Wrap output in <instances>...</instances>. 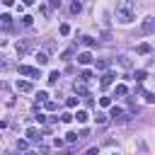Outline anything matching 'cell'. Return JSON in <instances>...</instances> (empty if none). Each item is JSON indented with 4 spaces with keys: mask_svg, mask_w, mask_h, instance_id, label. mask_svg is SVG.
<instances>
[{
    "mask_svg": "<svg viewBox=\"0 0 155 155\" xmlns=\"http://www.w3.org/2000/svg\"><path fill=\"white\" fill-rule=\"evenodd\" d=\"M114 12H116V19H119L121 24L133 22V17H136V0H119Z\"/></svg>",
    "mask_w": 155,
    "mask_h": 155,
    "instance_id": "1",
    "label": "cell"
},
{
    "mask_svg": "<svg viewBox=\"0 0 155 155\" xmlns=\"http://www.w3.org/2000/svg\"><path fill=\"white\" fill-rule=\"evenodd\" d=\"M31 48H34V39H22V41H17V53H19V56L29 53Z\"/></svg>",
    "mask_w": 155,
    "mask_h": 155,
    "instance_id": "2",
    "label": "cell"
},
{
    "mask_svg": "<svg viewBox=\"0 0 155 155\" xmlns=\"http://www.w3.org/2000/svg\"><path fill=\"white\" fill-rule=\"evenodd\" d=\"M153 31H155V17L143 19V24H140V34H153Z\"/></svg>",
    "mask_w": 155,
    "mask_h": 155,
    "instance_id": "3",
    "label": "cell"
},
{
    "mask_svg": "<svg viewBox=\"0 0 155 155\" xmlns=\"http://www.w3.org/2000/svg\"><path fill=\"white\" fill-rule=\"evenodd\" d=\"M109 116H111L114 121H119V124H124V121L128 119V116L124 114V109H119V107H111V111H109Z\"/></svg>",
    "mask_w": 155,
    "mask_h": 155,
    "instance_id": "4",
    "label": "cell"
},
{
    "mask_svg": "<svg viewBox=\"0 0 155 155\" xmlns=\"http://www.w3.org/2000/svg\"><path fill=\"white\" fill-rule=\"evenodd\" d=\"M19 73L27 75V78H41V73L36 68H31V65H19Z\"/></svg>",
    "mask_w": 155,
    "mask_h": 155,
    "instance_id": "5",
    "label": "cell"
},
{
    "mask_svg": "<svg viewBox=\"0 0 155 155\" xmlns=\"http://www.w3.org/2000/svg\"><path fill=\"white\" fill-rule=\"evenodd\" d=\"M17 90L19 92H31V82L29 80H17Z\"/></svg>",
    "mask_w": 155,
    "mask_h": 155,
    "instance_id": "6",
    "label": "cell"
},
{
    "mask_svg": "<svg viewBox=\"0 0 155 155\" xmlns=\"http://www.w3.org/2000/svg\"><path fill=\"white\" fill-rule=\"evenodd\" d=\"M90 61H92V53H90V51H85V53L78 56V63H80V65H87Z\"/></svg>",
    "mask_w": 155,
    "mask_h": 155,
    "instance_id": "7",
    "label": "cell"
},
{
    "mask_svg": "<svg viewBox=\"0 0 155 155\" xmlns=\"http://www.w3.org/2000/svg\"><path fill=\"white\" fill-rule=\"evenodd\" d=\"M111 82H114V75H111V73H104V75H102V80H99V85H102V87H109Z\"/></svg>",
    "mask_w": 155,
    "mask_h": 155,
    "instance_id": "8",
    "label": "cell"
},
{
    "mask_svg": "<svg viewBox=\"0 0 155 155\" xmlns=\"http://www.w3.org/2000/svg\"><path fill=\"white\" fill-rule=\"evenodd\" d=\"M80 10H82V5H80V2H78V0H73V2H70V5H68V12H70V15H78V12H80Z\"/></svg>",
    "mask_w": 155,
    "mask_h": 155,
    "instance_id": "9",
    "label": "cell"
},
{
    "mask_svg": "<svg viewBox=\"0 0 155 155\" xmlns=\"http://www.w3.org/2000/svg\"><path fill=\"white\" fill-rule=\"evenodd\" d=\"M75 92H78V94H82V97H87V87H85V80L75 82Z\"/></svg>",
    "mask_w": 155,
    "mask_h": 155,
    "instance_id": "10",
    "label": "cell"
},
{
    "mask_svg": "<svg viewBox=\"0 0 155 155\" xmlns=\"http://www.w3.org/2000/svg\"><path fill=\"white\" fill-rule=\"evenodd\" d=\"M27 138H29L31 143H36V140H41V136H39V131H36V128H29V131H27Z\"/></svg>",
    "mask_w": 155,
    "mask_h": 155,
    "instance_id": "11",
    "label": "cell"
},
{
    "mask_svg": "<svg viewBox=\"0 0 155 155\" xmlns=\"http://www.w3.org/2000/svg\"><path fill=\"white\" fill-rule=\"evenodd\" d=\"M58 80H61V73H58V70H53V73L48 75V85H56Z\"/></svg>",
    "mask_w": 155,
    "mask_h": 155,
    "instance_id": "12",
    "label": "cell"
},
{
    "mask_svg": "<svg viewBox=\"0 0 155 155\" xmlns=\"http://www.w3.org/2000/svg\"><path fill=\"white\" fill-rule=\"evenodd\" d=\"M73 116H75V119H78V124H85V121H87V116H90V114H87V111H78V114H73Z\"/></svg>",
    "mask_w": 155,
    "mask_h": 155,
    "instance_id": "13",
    "label": "cell"
},
{
    "mask_svg": "<svg viewBox=\"0 0 155 155\" xmlns=\"http://www.w3.org/2000/svg\"><path fill=\"white\" fill-rule=\"evenodd\" d=\"M138 53H150L153 48H150V44H138V48H136Z\"/></svg>",
    "mask_w": 155,
    "mask_h": 155,
    "instance_id": "14",
    "label": "cell"
},
{
    "mask_svg": "<svg viewBox=\"0 0 155 155\" xmlns=\"http://www.w3.org/2000/svg\"><path fill=\"white\" fill-rule=\"evenodd\" d=\"M36 63H39V65H46V63H48V56H46V53H36Z\"/></svg>",
    "mask_w": 155,
    "mask_h": 155,
    "instance_id": "15",
    "label": "cell"
},
{
    "mask_svg": "<svg viewBox=\"0 0 155 155\" xmlns=\"http://www.w3.org/2000/svg\"><path fill=\"white\" fill-rule=\"evenodd\" d=\"M116 94H119V97H126V94H128V87H126V85H116Z\"/></svg>",
    "mask_w": 155,
    "mask_h": 155,
    "instance_id": "16",
    "label": "cell"
},
{
    "mask_svg": "<svg viewBox=\"0 0 155 155\" xmlns=\"http://www.w3.org/2000/svg\"><path fill=\"white\" fill-rule=\"evenodd\" d=\"M10 68H12V63L2 58V61H0V73H5V70H10Z\"/></svg>",
    "mask_w": 155,
    "mask_h": 155,
    "instance_id": "17",
    "label": "cell"
},
{
    "mask_svg": "<svg viewBox=\"0 0 155 155\" xmlns=\"http://www.w3.org/2000/svg\"><path fill=\"white\" fill-rule=\"evenodd\" d=\"M107 68H109V61H104V58L97 61V70H107Z\"/></svg>",
    "mask_w": 155,
    "mask_h": 155,
    "instance_id": "18",
    "label": "cell"
},
{
    "mask_svg": "<svg viewBox=\"0 0 155 155\" xmlns=\"http://www.w3.org/2000/svg\"><path fill=\"white\" fill-rule=\"evenodd\" d=\"M80 80H85V82H90V80H92V70H82V75H80Z\"/></svg>",
    "mask_w": 155,
    "mask_h": 155,
    "instance_id": "19",
    "label": "cell"
},
{
    "mask_svg": "<svg viewBox=\"0 0 155 155\" xmlns=\"http://www.w3.org/2000/svg\"><path fill=\"white\" fill-rule=\"evenodd\" d=\"M145 75H148L145 70H136V73H133V78H136L138 82H140V80H145Z\"/></svg>",
    "mask_w": 155,
    "mask_h": 155,
    "instance_id": "20",
    "label": "cell"
},
{
    "mask_svg": "<svg viewBox=\"0 0 155 155\" xmlns=\"http://www.w3.org/2000/svg\"><path fill=\"white\" fill-rule=\"evenodd\" d=\"M0 22H2L5 27H10V22H12V17H10V15H0Z\"/></svg>",
    "mask_w": 155,
    "mask_h": 155,
    "instance_id": "21",
    "label": "cell"
},
{
    "mask_svg": "<svg viewBox=\"0 0 155 155\" xmlns=\"http://www.w3.org/2000/svg\"><path fill=\"white\" fill-rule=\"evenodd\" d=\"M73 119H75V116H73V114H61V121H63V124H70V121H73Z\"/></svg>",
    "mask_w": 155,
    "mask_h": 155,
    "instance_id": "22",
    "label": "cell"
},
{
    "mask_svg": "<svg viewBox=\"0 0 155 155\" xmlns=\"http://www.w3.org/2000/svg\"><path fill=\"white\" fill-rule=\"evenodd\" d=\"M29 148V140H17V150H27Z\"/></svg>",
    "mask_w": 155,
    "mask_h": 155,
    "instance_id": "23",
    "label": "cell"
},
{
    "mask_svg": "<svg viewBox=\"0 0 155 155\" xmlns=\"http://www.w3.org/2000/svg\"><path fill=\"white\" fill-rule=\"evenodd\" d=\"M82 44H85V46H94V39H92V36H82Z\"/></svg>",
    "mask_w": 155,
    "mask_h": 155,
    "instance_id": "24",
    "label": "cell"
},
{
    "mask_svg": "<svg viewBox=\"0 0 155 155\" xmlns=\"http://www.w3.org/2000/svg\"><path fill=\"white\" fill-rule=\"evenodd\" d=\"M46 109H48V111H53V109H58V104H56V102H51V99H46Z\"/></svg>",
    "mask_w": 155,
    "mask_h": 155,
    "instance_id": "25",
    "label": "cell"
},
{
    "mask_svg": "<svg viewBox=\"0 0 155 155\" xmlns=\"http://www.w3.org/2000/svg\"><path fill=\"white\" fill-rule=\"evenodd\" d=\"M61 34L68 36V34H70V27H68V24H61Z\"/></svg>",
    "mask_w": 155,
    "mask_h": 155,
    "instance_id": "26",
    "label": "cell"
},
{
    "mask_svg": "<svg viewBox=\"0 0 155 155\" xmlns=\"http://www.w3.org/2000/svg\"><path fill=\"white\" fill-rule=\"evenodd\" d=\"M119 63H121V65H124V68H128V65H131V61H128V58H126V56H121V58H119Z\"/></svg>",
    "mask_w": 155,
    "mask_h": 155,
    "instance_id": "27",
    "label": "cell"
},
{
    "mask_svg": "<svg viewBox=\"0 0 155 155\" xmlns=\"http://www.w3.org/2000/svg\"><path fill=\"white\" fill-rule=\"evenodd\" d=\"M94 119H97V124H107V114H97Z\"/></svg>",
    "mask_w": 155,
    "mask_h": 155,
    "instance_id": "28",
    "label": "cell"
},
{
    "mask_svg": "<svg viewBox=\"0 0 155 155\" xmlns=\"http://www.w3.org/2000/svg\"><path fill=\"white\" fill-rule=\"evenodd\" d=\"M143 97H145V102H155V92H145Z\"/></svg>",
    "mask_w": 155,
    "mask_h": 155,
    "instance_id": "29",
    "label": "cell"
},
{
    "mask_svg": "<svg viewBox=\"0 0 155 155\" xmlns=\"http://www.w3.org/2000/svg\"><path fill=\"white\" fill-rule=\"evenodd\" d=\"M36 97H39V102H46V99H48V92H39Z\"/></svg>",
    "mask_w": 155,
    "mask_h": 155,
    "instance_id": "30",
    "label": "cell"
},
{
    "mask_svg": "<svg viewBox=\"0 0 155 155\" xmlns=\"http://www.w3.org/2000/svg\"><path fill=\"white\" fill-rule=\"evenodd\" d=\"M65 104H68V107H75V104H78V97H68V102H65Z\"/></svg>",
    "mask_w": 155,
    "mask_h": 155,
    "instance_id": "31",
    "label": "cell"
},
{
    "mask_svg": "<svg viewBox=\"0 0 155 155\" xmlns=\"http://www.w3.org/2000/svg\"><path fill=\"white\" fill-rule=\"evenodd\" d=\"M99 104H102V107H109V104H111V99H109V97H102V99H99Z\"/></svg>",
    "mask_w": 155,
    "mask_h": 155,
    "instance_id": "32",
    "label": "cell"
},
{
    "mask_svg": "<svg viewBox=\"0 0 155 155\" xmlns=\"http://www.w3.org/2000/svg\"><path fill=\"white\" fill-rule=\"evenodd\" d=\"M78 138H80L78 133H68V138H65V140H68V143H73V140H78Z\"/></svg>",
    "mask_w": 155,
    "mask_h": 155,
    "instance_id": "33",
    "label": "cell"
},
{
    "mask_svg": "<svg viewBox=\"0 0 155 155\" xmlns=\"http://www.w3.org/2000/svg\"><path fill=\"white\" fill-rule=\"evenodd\" d=\"M31 19H34V17H29V15H24V17H22V22H24V24H27V27H29V24H31Z\"/></svg>",
    "mask_w": 155,
    "mask_h": 155,
    "instance_id": "34",
    "label": "cell"
},
{
    "mask_svg": "<svg viewBox=\"0 0 155 155\" xmlns=\"http://www.w3.org/2000/svg\"><path fill=\"white\" fill-rule=\"evenodd\" d=\"M51 7H61V0H51Z\"/></svg>",
    "mask_w": 155,
    "mask_h": 155,
    "instance_id": "35",
    "label": "cell"
},
{
    "mask_svg": "<svg viewBox=\"0 0 155 155\" xmlns=\"http://www.w3.org/2000/svg\"><path fill=\"white\" fill-rule=\"evenodd\" d=\"M12 2H15V0H2V5H7V7H10Z\"/></svg>",
    "mask_w": 155,
    "mask_h": 155,
    "instance_id": "36",
    "label": "cell"
},
{
    "mask_svg": "<svg viewBox=\"0 0 155 155\" xmlns=\"http://www.w3.org/2000/svg\"><path fill=\"white\" fill-rule=\"evenodd\" d=\"M22 2H24V5H34L36 0H22Z\"/></svg>",
    "mask_w": 155,
    "mask_h": 155,
    "instance_id": "37",
    "label": "cell"
}]
</instances>
